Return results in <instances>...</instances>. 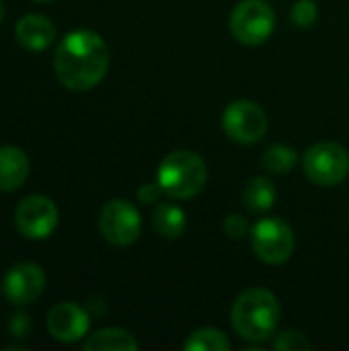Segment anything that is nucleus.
<instances>
[{"instance_id": "6e6552de", "label": "nucleus", "mask_w": 349, "mask_h": 351, "mask_svg": "<svg viewBox=\"0 0 349 351\" xmlns=\"http://www.w3.org/2000/svg\"><path fill=\"white\" fill-rule=\"evenodd\" d=\"M222 128L239 144H257L267 132V115L253 101H234L222 115Z\"/></svg>"}, {"instance_id": "20e7f679", "label": "nucleus", "mask_w": 349, "mask_h": 351, "mask_svg": "<svg viewBox=\"0 0 349 351\" xmlns=\"http://www.w3.org/2000/svg\"><path fill=\"white\" fill-rule=\"evenodd\" d=\"M302 167L313 183L333 187L348 179L349 152L337 142H319L304 152Z\"/></svg>"}, {"instance_id": "393cba45", "label": "nucleus", "mask_w": 349, "mask_h": 351, "mask_svg": "<svg viewBox=\"0 0 349 351\" xmlns=\"http://www.w3.org/2000/svg\"><path fill=\"white\" fill-rule=\"evenodd\" d=\"M35 2H49V0H35Z\"/></svg>"}, {"instance_id": "b1692460", "label": "nucleus", "mask_w": 349, "mask_h": 351, "mask_svg": "<svg viewBox=\"0 0 349 351\" xmlns=\"http://www.w3.org/2000/svg\"><path fill=\"white\" fill-rule=\"evenodd\" d=\"M2 19H4V4H2V0H0V23H2Z\"/></svg>"}, {"instance_id": "f8f14e48", "label": "nucleus", "mask_w": 349, "mask_h": 351, "mask_svg": "<svg viewBox=\"0 0 349 351\" xmlns=\"http://www.w3.org/2000/svg\"><path fill=\"white\" fill-rule=\"evenodd\" d=\"M14 33H16L19 43L31 51H41L49 47L56 39V27L43 14H25L16 23Z\"/></svg>"}, {"instance_id": "5701e85b", "label": "nucleus", "mask_w": 349, "mask_h": 351, "mask_svg": "<svg viewBox=\"0 0 349 351\" xmlns=\"http://www.w3.org/2000/svg\"><path fill=\"white\" fill-rule=\"evenodd\" d=\"M160 195H163V189H160V185L156 183H144L140 189H138V199L142 202V204H156L158 199H160Z\"/></svg>"}, {"instance_id": "2eb2a0df", "label": "nucleus", "mask_w": 349, "mask_h": 351, "mask_svg": "<svg viewBox=\"0 0 349 351\" xmlns=\"http://www.w3.org/2000/svg\"><path fill=\"white\" fill-rule=\"evenodd\" d=\"M185 224H187V218L181 208L173 204H158L154 208L152 226L163 239H169V241L179 239L185 232Z\"/></svg>"}, {"instance_id": "7ed1b4c3", "label": "nucleus", "mask_w": 349, "mask_h": 351, "mask_svg": "<svg viewBox=\"0 0 349 351\" xmlns=\"http://www.w3.org/2000/svg\"><path fill=\"white\" fill-rule=\"evenodd\" d=\"M208 181V169L200 154L191 150H175L167 154L158 167L156 183L163 193L173 199L195 197Z\"/></svg>"}, {"instance_id": "412c9836", "label": "nucleus", "mask_w": 349, "mask_h": 351, "mask_svg": "<svg viewBox=\"0 0 349 351\" xmlns=\"http://www.w3.org/2000/svg\"><path fill=\"white\" fill-rule=\"evenodd\" d=\"M224 232H226L230 239H234V241L245 239V237L249 234V222H247V218L241 216V214H230V216L224 220Z\"/></svg>"}, {"instance_id": "1a4fd4ad", "label": "nucleus", "mask_w": 349, "mask_h": 351, "mask_svg": "<svg viewBox=\"0 0 349 351\" xmlns=\"http://www.w3.org/2000/svg\"><path fill=\"white\" fill-rule=\"evenodd\" d=\"M58 208L45 195L25 197L14 212V224L19 232L31 241H43L58 228Z\"/></svg>"}, {"instance_id": "f257e3e1", "label": "nucleus", "mask_w": 349, "mask_h": 351, "mask_svg": "<svg viewBox=\"0 0 349 351\" xmlns=\"http://www.w3.org/2000/svg\"><path fill=\"white\" fill-rule=\"evenodd\" d=\"M53 70L66 88L78 93L91 90L109 70V47L105 39L91 29L72 31L64 35L56 47Z\"/></svg>"}, {"instance_id": "4468645a", "label": "nucleus", "mask_w": 349, "mask_h": 351, "mask_svg": "<svg viewBox=\"0 0 349 351\" xmlns=\"http://www.w3.org/2000/svg\"><path fill=\"white\" fill-rule=\"evenodd\" d=\"M84 350L86 351H136L138 350V341L134 339V335H130L123 329L117 327H109V329H101L93 335H88V339L84 341Z\"/></svg>"}, {"instance_id": "39448f33", "label": "nucleus", "mask_w": 349, "mask_h": 351, "mask_svg": "<svg viewBox=\"0 0 349 351\" xmlns=\"http://www.w3.org/2000/svg\"><path fill=\"white\" fill-rule=\"evenodd\" d=\"M276 29V12L265 0H243L230 14V33L243 45L265 43Z\"/></svg>"}, {"instance_id": "f03ea898", "label": "nucleus", "mask_w": 349, "mask_h": 351, "mask_svg": "<svg viewBox=\"0 0 349 351\" xmlns=\"http://www.w3.org/2000/svg\"><path fill=\"white\" fill-rule=\"evenodd\" d=\"M280 317L282 311L274 292L265 288H249L234 300L230 323L243 339L261 343L276 335Z\"/></svg>"}, {"instance_id": "aec40b11", "label": "nucleus", "mask_w": 349, "mask_h": 351, "mask_svg": "<svg viewBox=\"0 0 349 351\" xmlns=\"http://www.w3.org/2000/svg\"><path fill=\"white\" fill-rule=\"evenodd\" d=\"M292 23L296 27H311L315 25L317 16H319V8H317V2L315 0H298L294 6H292Z\"/></svg>"}, {"instance_id": "6ab92c4d", "label": "nucleus", "mask_w": 349, "mask_h": 351, "mask_svg": "<svg viewBox=\"0 0 349 351\" xmlns=\"http://www.w3.org/2000/svg\"><path fill=\"white\" fill-rule=\"evenodd\" d=\"M274 348L278 351H304L311 350V341L306 339V335H302L300 331H282L276 335L274 339Z\"/></svg>"}, {"instance_id": "0eeeda50", "label": "nucleus", "mask_w": 349, "mask_h": 351, "mask_svg": "<svg viewBox=\"0 0 349 351\" xmlns=\"http://www.w3.org/2000/svg\"><path fill=\"white\" fill-rule=\"evenodd\" d=\"M99 230L115 247H130L140 239L142 218L128 199H111L103 206L99 216Z\"/></svg>"}, {"instance_id": "f3484780", "label": "nucleus", "mask_w": 349, "mask_h": 351, "mask_svg": "<svg viewBox=\"0 0 349 351\" xmlns=\"http://www.w3.org/2000/svg\"><path fill=\"white\" fill-rule=\"evenodd\" d=\"M183 350L185 351H228L230 350V341L228 337L218 331V329H210V327H204V329H197L193 331L187 341L183 343Z\"/></svg>"}, {"instance_id": "9b49d317", "label": "nucleus", "mask_w": 349, "mask_h": 351, "mask_svg": "<svg viewBox=\"0 0 349 351\" xmlns=\"http://www.w3.org/2000/svg\"><path fill=\"white\" fill-rule=\"evenodd\" d=\"M88 315L74 302L56 304L47 315V331L56 341L74 343L88 333Z\"/></svg>"}, {"instance_id": "dca6fc26", "label": "nucleus", "mask_w": 349, "mask_h": 351, "mask_svg": "<svg viewBox=\"0 0 349 351\" xmlns=\"http://www.w3.org/2000/svg\"><path fill=\"white\" fill-rule=\"evenodd\" d=\"M243 199H245V206L255 212V214H261V212H267L274 208L276 199H278V191H276V185L265 179V177H253L245 191H243Z\"/></svg>"}, {"instance_id": "9d476101", "label": "nucleus", "mask_w": 349, "mask_h": 351, "mask_svg": "<svg viewBox=\"0 0 349 351\" xmlns=\"http://www.w3.org/2000/svg\"><path fill=\"white\" fill-rule=\"evenodd\" d=\"M45 290V274L35 263H19L10 267L2 280V294L8 302L23 306L35 302Z\"/></svg>"}, {"instance_id": "423d86ee", "label": "nucleus", "mask_w": 349, "mask_h": 351, "mask_svg": "<svg viewBox=\"0 0 349 351\" xmlns=\"http://www.w3.org/2000/svg\"><path fill=\"white\" fill-rule=\"evenodd\" d=\"M251 245L263 263L280 265L292 257L296 239L288 222L280 218H263L251 230Z\"/></svg>"}, {"instance_id": "4be33fe9", "label": "nucleus", "mask_w": 349, "mask_h": 351, "mask_svg": "<svg viewBox=\"0 0 349 351\" xmlns=\"http://www.w3.org/2000/svg\"><path fill=\"white\" fill-rule=\"evenodd\" d=\"M8 331H10L14 337H27L29 331H31V321H29V317L23 315V313L14 315V317L10 319V323H8Z\"/></svg>"}, {"instance_id": "ddd939ff", "label": "nucleus", "mask_w": 349, "mask_h": 351, "mask_svg": "<svg viewBox=\"0 0 349 351\" xmlns=\"http://www.w3.org/2000/svg\"><path fill=\"white\" fill-rule=\"evenodd\" d=\"M29 177V158L16 146H0V191L19 189Z\"/></svg>"}, {"instance_id": "a211bd4d", "label": "nucleus", "mask_w": 349, "mask_h": 351, "mask_svg": "<svg viewBox=\"0 0 349 351\" xmlns=\"http://www.w3.org/2000/svg\"><path fill=\"white\" fill-rule=\"evenodd\" d=\"M298 160V154L294 148L286 146V144H274L265 150L263 154V167L272 173H280L286 175L294 169Z\"/></svg>"}]
</instances>
